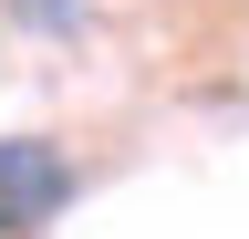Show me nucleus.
I'll return each mask as SVG.
<instances>
[{
	"label": "nucleus",
	"instance_id": "f257e3e1",
	"mask_svg": "<svg viewBox=\"0 0 249 239\" xmlns=\"http://www.w3.org/2000/svg\"><path fill=\"white\" fill-rule=\"evenodd\" d=\"M62 198H73V166H62V146H42V135H0V239L42 229Z\"/></svg>",
	"mask_w": 249,
	"mask_h": 239
}]
</instances>
